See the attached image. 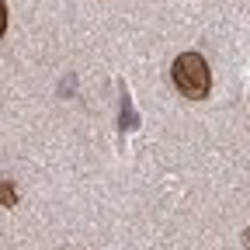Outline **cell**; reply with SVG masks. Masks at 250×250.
Instances as JSON below:
<instances>
[{
    "mask_svg": "<svg viewBox=\"0 0 250 250\" xmlns=\"http://www.w3.org/2000/svg\"><path fill=\"white\" fill-rule=\"evenodd\" d=\"M247 243H250V229H247Z\"/></svg>",
    "mask_w": 250,
    "mask_h": 250,
    "instance_id": "4",
    "label": "cell"
},
{
    "mask_svg": "<svg viewBox=\"0 0 250 250\" xmlns=\"http://www.w3.org/2000/svg\"><path fill=\"white\" fill-rule=\"evenodd\" d=\"M0 205H7V208L18 205V195H14V188H11L7 181H0Z\"/></svg>",
    "mask_w": 250,
    "mask_h": 250,
    "instance_id": "2",
    "label": "cell"
},
{
    "mask_svg": "<svg viewBox=\"0 0 250 250\" xmlns=\"http://www.w3.org/2000/svg\"><path fill=\"white\" fill-rule=\"evenodd\" d=\"M170 77H174V87L184 94V98H191V101L205 98V94H208V83H212L208 62H205L198 52H181V56L174 59V66H170Z\"/></svg>",
    "mask_w": 250,
    "mask_h": 250,
    "instance_id": "1",
    "label": "cell"
},
{
    "mask_svg": "<svg viewBox=\"0 0 250 250\" xmlns=\"http://www.w3.org/2000/svg\"><path fill=\"white\" fill-rule=\"evenodd\" d=\"M4 31H7V7H4V0H0V39H4Z\"/></svg>",
    "mask_w": 250,
    "mask_h": 250,
    "instance_id": "3",
    "label": "cell"
}]
</instances>
